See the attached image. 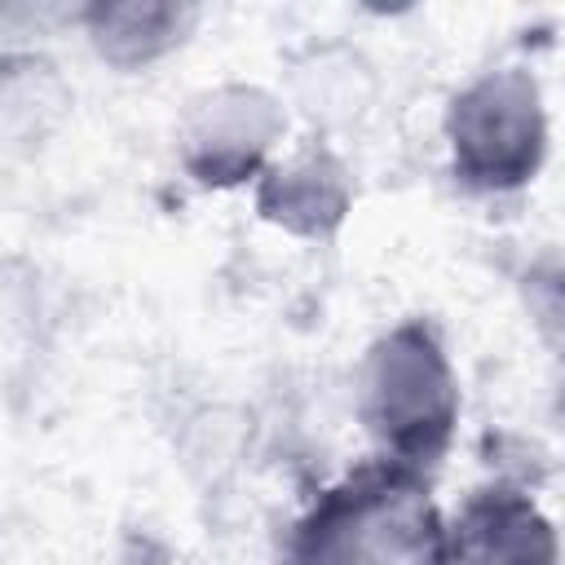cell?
Segmentation results:
<instances>
[{
	"instance_id": "2",
	"label": "cell",
	"mask_w": 565,
	"mask_h": 565,
	"mask_svg": "<svg viewBox=\"0 0 565 565\" xmlns=\"http://www.w3.org/2000/svg\"><path fill=\"white\" fill-rule=\"evenodd\" d=\"M459 415V388L450 380L446 353L424 322H402L388 331L366 362L362 419L384 446V459L424 468L450 441Z\"/></svg>"
},
{
	"instance_id": "8",
	"label": "cell",
	"mask_w": 565,
	"mask_h": 565,
	"mask_svg": "<svg viewBox=\"0 0 565 565\" xmlns=\"http://www.w3.org/2000/svg\"><path fill=\"white\" fill-rule=\"evenodd\" d=\"M534 296H539V322L547 331H556V344L565 349V278H534Z\"/></svg>"
},
{
	"instance_id": "5",
	"label": "cell",
	"mask_w": 565,
	"mask_h": 565,
	"mask_svg": "<svg viewBox=\"0 0 565 565\" xmlns=\"http://www.w3.org/2000/svg\"><path fill=\"white\" fill-rule=\"evenodd\" d=\"M278 132V110L256 88H225L207 97L190 128V172L207 185H230L256 172L260 150Z\"/></svg>"
},
{
	"instance_id": "3",
	"label": "cell",
	"mask_w": 565,
	"mask_h": 565,
	"mask_svg": "<svg viewBox=\"0 0 565 565\" xmlns=\"http://www.w3.org/2000/svg\"><path fill=\"white\" fill-rule=\"evenodd\" d=\"M455 172L477 190H512L539 172L547 124L525 71H490L450 106Z\"/></svg>"
},
{
	"instance_id": "1",
	"label": "cell",
	"mask_w": 565,
	"mask_h": 565,
	"mask_svg": "<svg viewBox=\"0 0 565 565\" xmlns=\"http://www.w3.org/2000/svg\"><path fill=\"white\" fill-rule=\"evenodd\" d=\"M450 530L415 468L375 459L331 486L291 530L282 565H446Z\"/></svg>"
},
{
	"instance_id": "7",
	"label": "cell",
	"mask_w": 565,
	"mask_h": 565,
	"mask_svg": "<svg viewBox=\"0 0 565 565\" xmlns=\"http://www.w3.org/2000/svg\"><path fill=\"white\" fill-rule=\"evenodd\" d=\"M185 22H190V13L172 9V4H97V9H88V31H93L97 53L119 66H137V62L168 53L181 40Z\"/></svg>"
},
{
	"instance_id": "4",
	"label": "cell",
	"mask_w": 565,
	"mask_h": 565,
	"mask_svg": "<svg viewBox=\"0 0 565 565\" xmlns=\"http://www.w3.org/2000/svg\"><path fill=\"white\" fill-rule=\"evenodd\" d=\"M446 565H556V534L516 490H477L446 543Z\"/></svg>"
},
{
	"instance_id": "6",
	"label": "cell",
	"mask_w": 565,
	"mask_h": 565,
	"mask_svg": "<svg viewBox=\"0 0 565 565\" xmlns=\"http://www.w3.org/2000/svg\"><path fill=\"white\" fill-rule=\"evenodd\" d=\"M344 207H349V190H344V172L331 154H309L296 168L269 172L260 185V212L300 234L335 230Z\"/></svg>"
}]
</instances>
